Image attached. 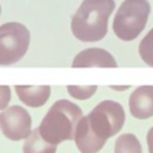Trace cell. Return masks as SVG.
<instances>
[{
  "label": "cell",
  "instance_id": "ba28073f",
  "mask_svg": "<svg viewBox=\"0 0 153 153\" xmlns=\"http://www.w3.org/2000/svg\"><path fill=\"white\" fill-rule=\"evenodd\" d=\"M73 67H117V61L109 51L90 47L81 51L71 63Z\"/></svg>",
  "mask_w": 153,
  "mask_h": 153
},
{
  "label": "cell",
  "instance_id": "52a82bcc",
  "mask_svg": "<svg viewBox=\"0 0 153 153\" xmlns=\"http://www.w3.org/2000/svg\"><path fill=\"white\" fill-rule=\"evenodd\" d=\"M129 110L137 120L153 117V86H140L130 94Z\"/></svg>",
  "mask_w": 153,
  "mask_h": 153
},
{
  "label": "cell",
  "instance_id": "277c9868",
  "mask_svg": "<svg viewBox=\"0 0 153 153\" xmlns=\"http://www.w3.org/2000/svg\"><path fill=\"white\" fill-rule=\"evenodd\" d=\"M151 4L148 0H125L120 5L113 22L116 36L125 42L134 40L148 23Z\"/></svg>",
  "mask_w": 153,
  "mask_h": 153
},
{
  "label": "cell",
  "instance_id": "9a60e30c",
  "mask_svg": "<svg viewBox=\"0 0 153 153\" xmlns=\"http://www.w3.org/2000/svg\"><path fill=\"white\" fill-rule=\"evenodd\" d=\"M146 144H148L149 153H153V126L148 130V134H146Z\"/></svg>",
  "mask_w": 153,
  "mask_h": 153
},
{
  "label": "cell",
  "instance_id": "7a4b0ae2",
  "mask_svg": "<svg viewBox=\"0 0 153 153\" xmlns=\"http://www.w3.org/2000/svg\"><path fill=\"white\" fill-rule=\"evenodd\" d=\"M114 7V0H83L71 19L73 35L81 42L103 39Z\"/></svg>",
  "mask_w": 153,
  "mask_h": 153
},
{
  "label": "cell",
  "instance_id": "8fae6325",
  "mask_svg": "<svg viewBox=\"0 0 153 153\" xmlns=\"http://www.w3.org/2000/svg\"><path fill=\"white\" fill-rule=\"evenodd\" d=\"M114 153H143V146L134 134L125 133L116 140Z\"/></svg>",
  "mask_w": 153,
  "mask_h": 153
},
{
  "label": "cell",
  "instance_id": "6da1fadb",
  "mask_svg": "<svg viewBox=\"0 0 153 153\" xmlns=\"http://www.w3.org/2000/svg\"><path fill=\"white\" fill-rule=\"evenodd\" d=\"M125 124L121 103L106 100L81 118L75 133V145L81 153H98L108 138L116 136Z\"/></svg>",
  "mask_w": 153,
  "mask_h": 153
},
{
  "label": "cell",
  "instance_id": "5bb4252c",
  "mask_svg": "<svg viewBox=\"0 0 153 153\" xmlns=\"http://www.w3.org/2000/svg\"><path fill=\"white\" fill-rule=\"evenodd\" d=\"M11 101V89L5 85L0 86V110L7 109L8 103Z\"/></svg>",
  "mask_w": 153,
  "mask_h": 153
},
{
  "label": "cell",
  "instance_id": "3957f363",
  "mask_svg": "<svg viewBox=\"0 0 153 153\" xmlns=\"http://www.w3.org/2000/svg\"><path fill=\"white\" fill-rule=\"evenodd\" d=\"M82 117L83 114L78 105L71 101L59 100L54 102L38 129L46 141L58 145L63 141L75 138L76 128Z\"/></svg>",
  "mask_w": 153,
  "mask_h": 153
},
{
  "label": "cell",
  "instance_id": "5b68a950",
  "mask_svg": "<svg viewBox=\"0 0 153 153\" xmlns=\"http://www.w3.org/2000/svg\"><path fill=\"white\" fill-rule=\"evenodd\" d=\"M30 46V31L18 22L0 26V66L15 65L26 55Z\"/></svg>",
  "mask_w": 153,
  "mask_h": 153
},
{
  "label": "cell",
  "instance_id": "9c48e42d",
  "mask_svg": "<svg viewBox=\"0 0 153 153\" xmlns=\"http://www.w3.org/2000/svg\"><path fill=\"white\" fill-rule=\"evenodd\" d=\"M15 91L19 100L24 105L30 108H40L48 101L51 94V86H27L18 85L15 86Z\"/></svg>",
  "mask_w": 153,
  "mask_h": 153
},
{
  "label": "cell",
  "instance_id": "4fadbf2b",
  "mask_svg": "<svg viewBox=\"0 0 153 153\" xmlns=\"http://www.w3.org/2000/svg\"><path fill=\"white\" fill-rule=\"evenodd\" d=\"M97 91V86L91 85V86H67V93L75 100H89L91 95L95 94Z\"/></svg>",
  "mask_w": 153,
  "mask_h": 153
},
{
  "label": "cell",
  "instance_id": "7c38bea8",
  "mask_svg": "<svg viewBox=\"0 0 153 153\" xmlns=\"http://www.w3.org/2000/svg\"><path fill=\"white\" fill-rule=\"evenodd\" d=\"M138 54L148 66L153 67V28L144 36L138 46Z\"/></svg>",
  "mask_w": 153,
  "mask_h": 153
},
{
  "label": "cell",
  "instance_id": "2e32d148",
  "mask_svg": "<svg viewBox=\"0 0 153 153\" xmlns=\"http://www.w3.org/2000/svg\"><path fill=\"white\" fill-rule=\"evenodd\" d=\"M130 86H110L111 90H114V91H125V90H128Z\"/></svg>",
  "mask_w": 153,
  "mask_h": 153
},
{
  "label": "cell",
  "instance_id": "30bf717a",
  "mask_svg": "<svg viewBox=\"0 0 153 153\" xmlns=\"http://www.w3.org/2000/svg\"><path fill=\"white\" fill-rule=\"evenodd\" d=\"M56 145L50 144L42 137L39 129H34L30 137L26 138L23 145V153H55Z\"/></svg>",
  "mask_w": 153,
  "mask_h": 153
},
{
  "label": "cell",
  "instance_id": "e0dca14e",
  "mask_svg": "<svg viewBox=\"0 0 153 153\" xmlns=\"http://www.w3.org/2000/svg\"><path fill=\"white\" fill-rule=\"evenodd\" d=\"M0 12H1V7H0Z\"/></svg>",
  "mask_w": 153,
  "mask_h": 153
},
{
  "label": "cell",
  "instance_id": "8992f818",
  "mask_svg": "<svg viewBox=\"0 0 153 153\" xmlns=\"http://www.w3.org/2000/svg\"><path fill=\"white\" fill-rule=\"evenodd\" d=\"M32 120L22 106H11L0 113V130L11 141L26 140L32 133Z\"/></svg>",
  "mask_w": 153,
  "mask_h": 153
}]
</instances>
